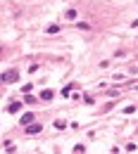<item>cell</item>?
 Instances as JSON below:
<instances>
[{
  "label": "cell",
  "instance_id": "6da1fadb",
  "mask_svg": "<svg viewBox=\"0 0 138 154\" xmlns=\"http://www.w3.org/2000/svg\"><path fill=\"white\" fill-rule=\"evenodd\" d=\"M17 78H19L17 71H5V74H2V83H14Z\"/></svg>",
  "mask_w": 138,
  "mask_h": 154
},
{
  "label": "cell",
  "instance_id": "7a4b0ae2",
  "mask_svg": "<svg viewBox=\"0 0 138 154\" xmlns=\"http://www.w3.org/2000/svg\"><path fill=\"white\" fill-rule=\"evenodd\" d=\"M43 128H40V123H31V126H26V133L29 135H38Z\"/></svg>",
  "mask_w": 138,
  "mask_h": 154
},
{
  "label": "cell",
  "instance_id": "3957f363",
  "mask_svg": "<svg viewBox=\"0 0 138 154\" xmlns=\"http://www.w3.org/2000/svg\"><path fill=\"white\" fill-rule=\"evenodd\" d=\"M34 119H36V114H31V112H29V114H24V116H21V126H31V123H34Z\"/></svg>",
  "mask_w": 138,
  "mask_h": 154
},
{
  "label": "cell",
  "instance_id": "277c9868",
  "mask_svg": "<svg viewBox=\"0 0 138 154\" xmlns=\"http://www.w3.org/2000/svg\"><path fill=\"white\" fill-rule=\"evenodd\" d=\"M19 109H21V102H12V104L7 107V112H10V114H17Z\"/></svg>",
  "mask_w": 138,
  "mask_h": 154
},
{
  "label": "cell",
  "instance_id": "5b68a950",
  "mask_svg": "<svg viewBox=\"0 0 138 154\" xmlns=\"http://www.w3.org/2000/svg\"><path fill=\"white\" fill-rule=\"evenodd\" d=\"M53 97H55L53 90H43V93H40V100H53Z\"/></svg>",
  "mask_w": 138,
  "mask_h": 154
},
{
  "label": "cell",
  "instance_id": "8992f818",
  "mask_svg": "<svg viewBox=\"0 0 138 154\" xmlns=\"http://www.w3.org/2000/svg\"><path fill=\"white\" fill-rule=\"evenodd\" d=\"M48 33H59V26H57V24H53V26H48Z\"/></svg>",
  "mask_w": 138,
  "mask_h": 154
},
{
  "label": "cell",
  "instance_id": "52a82bcc",
  "mask_svg": "<svg viewBox=\"0 0 138 154\" xmlns=\"http://www.w3.org/2000/svg\"><path fill=\"white\" fill-rule=\"evenodd\" d=\"M76 26H79V29H83V31H88V29H91V24H86V21H79Z\"/></svg>",
  "mask_w": 138,
  "mask_h": 154
},
{
  "label": "cell",
  "instance_id": "ba28073f",
  "mask_svg": "<svg viewBox=\"0 0 138 154\" xmlns=\"http://www.w3.org/2000/svg\"><path fill=\"white\" fill-rule=\"evenodd\" d=\"M24 102H26V104H34V102H36V97H34V95H26V97H24Z\"/></svg>",
  "mask_w": 138,
  "mask_h": 154
}]
</instances>
